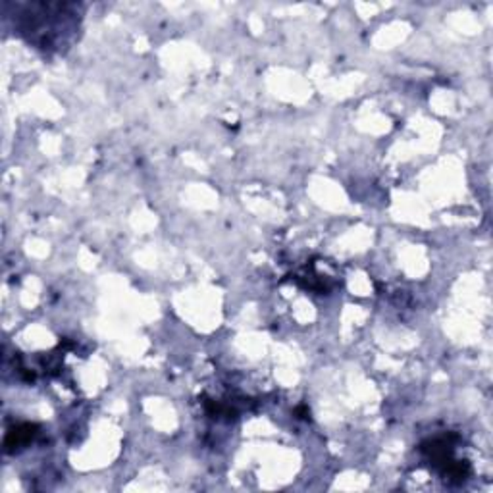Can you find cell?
I'll return each mask as SVG.
<instances>
[{
  "label": "cell",
  "instance_id": "1",
  "mask_svg": "<svg viewBox=\"0 0 493 493\" xmlns=\"http://www.w3.org/2000/svg\"><path fill=\"white\" fill-rule=\"evenodd\" d=\"M35 436H37V426L35 424L16 426L14 430L8 431L6 439H4V449H6L8 453L16 451V449H21V447L28 446Z\"/></svg>",
  "mask_w": 493,
  "mask_h": 493
}]
</instances>
